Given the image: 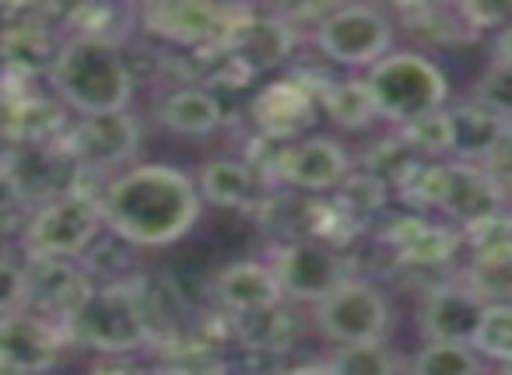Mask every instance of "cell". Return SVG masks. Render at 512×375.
I'll use <instances>...</instances> for the list:
<instances>
[{"instance_id":"obj_36","label":"cell","mask_w":512,"mask_h":375,"mask_svg":"<svg viewBox=\"0 0 512 375\" xmlns=\"http://www.w3.org/2000/svg\"><path fill=\"white\" fill-rule=\"evenodd\" d=\"M151 375H232V372H228V365L221 361L218 347H193V351L158 358Z\"/></svg>"},{"instance_id":"obj_16","label":"cell","mask_w":512,"mask_h":375,"mask_svg":"<svg viewBox=\"0 0 512 375\" xmlns=\"http://www.w3.org/2000/svg\"><path fill=\"white\" fill-rule=\"evenodd\" d=\"M64 32L53 22H11L0 29V78L36 81L50 78Z\"/></svg>"},{"instance_id":"obj_45","label":"cell","mask_w":512,"mask_h":375,"mask_svg":"<svg viewBox=\"0 0 512 375\" xmlns=\"http://www.w3.org/2000/svg\"><path fill=\"white\" fill-rule=\"evenodd\" d=\"M502 375H512V361H509V365H502Z\"/></svg>"},{"instance_id":"obj_12","label":"cell","mask_w":512,"mask_h":375,"mask_svg":"<svg viewBox=\"0 0 512 375\" xmlns=\"http://www.w3.org/2000/svg\"><path fill=\"white\" fill-rule=\"evenodd\" d=\"M71 344L64 326L39 316L32 309H18L0 316V354L25 375H46L60 365L64 347Z\"/></svg>"},{"instance_id":"obj_24","label":"cell","mask_w":512,"mask_h":375,"mask_svg":"<svg viewBox=\"0 0 512 375\" xmlns=\"http://www.w3.org/2000/svg\"><path fill=\"white\" fill-rule=\"evenodd\" d=\"M197 190L207 204L228 207V211H249L260 200L264 176L246 162V158H211L200 169Z\"/></svg>"},{"instance_id":"obj_14","label":"cell","mask_w":512,"mask_h":375,"mask_svg":"<svg viewBox=\"0 0 512 375\" xmlns=\"http://www.w3.org/2000/svg\"><path fill=\"white\" fill-rule=\"evenodd\" d=\"M25 309L53 319L64 326L81 302L92 295V277L85 274L81 260H25Z\"/></svg>"},{"instance_id":"obj_42","label":"cell","mask_w":512,"mask_h":375,"mask_svg":"<svg viewBox=\"0 0 512 375\" xmlns=\"http://www.w3.org/2000/svg\"><path fill=\"white\" fill-rule=\"evenodd\" d=\"M88 375H151V372L127 358H106V361H99V365L88 368Z\"/></svg>"},{"instance_id":"obj_7","label":"cell","mask_w":512,"mask_h":375,"mask_svg":"<svg viewBox=\"0 0 512 375\" xmlns=\"http://www.w3.org/2000/svg\"><path fill=\"white\" fill-rule=\"evenodd\" d=\"M313 323L337 347L379 344L393 326V309L390 298L376 284L362 281V277H348L320 305H313Z\"/></svg>"},{"instance_id":"obj_30","label":"cell","mask_w":512,"mask_h":375,"mask_svg":"<svg viewBox=\"0 0 512 375\" xmlns=\"http://www.w3.org/2000/svg\"><path fill=\"white\" fill-rule=\"evenodd\" d=\"M400 200L418 211H442L446 204V193H449V162H418L407 179L397 186Z\"/></svg>"},{"instance_id":"obj_4","label":"cell","mask_w":512,"mask_h":375,"mask_svg":"<svg viewBox=\"0 0 512 375\" xmlns=\"http://www.w3.org/2000/svg\"><path fill=\"white\" fill-rule=\"evenodd\" d=\"M64 333L71 344L99 351L106 358H127L141 347H151V323L134 291V281L113 284V288L95 284L92 295L64 323Z\"/></svg>"},{"instance_id":"obj_8","label":"cell","mask_w":512,"mask_h":375,"mask_svg":"<svg viewBox=\"0 0 512 375\" xmlns=\"http://www.w3.org/2000/svg\"><path fill=\"white\" fill-rule=\"evenodd\" d=\"M313 46L341 67H372L393 53V22L372 4H337V11L316 29Z\"/></svg>"},{"instance_id":"obj_46","label":"cell","mask_w":512,"mask_h":375,"mask_svg":"<svg viewBox=\"0 0 512 375\" xmlns=\"http://www.w3.org/2000/svg\"><path fill=\"white\" fill-rule=\"evenodd\" d=\"M242 375H249V372H242Z\"/></svg>"},{"instance_id":"obj_34","label":"cell","mask_w":512,"mask_h":375,"mask_svg":"<svg viewBox=\"0 0 512 375\" xmlns=\"http://www.w3.org/2000/svg\"><path fill=\"white\" fill-rule=\"evenodd\" d=\"M460 281L484 305H512V260H470Z\"/></svg>"},{"instance_id":"obj_38","label":"cell","mask_w":512,"mask_h":375,"mask_svg":"<svg viewBox=\"0 0 512 375\" xmlns=\"http://www.w3.org/2000/svg\"><path fill=\"white\" fill-rule=\"evenodd\" d=\"M29 281H25V263H11L0 256V316L25 309Z\"/></svg>"},{"instance_id":"obj_43","label":"cell","mask_w":512,"mask_h":375,"mask_svg":"<svg viewBox=\"0 0 512 375\" xmlns=\"http://www.w3.org/2000/svg\"><path fill=\"white\" fill-rule=\"evenodd\" d=\"M274 375H334V368H330L327 361H306V365L278 368Z\"/></svg>"},{"instance_id":"obj_31","label":"cell","mask_w":512,"mask_h":375,"mask_svg":"<svg viewBox=\"0 0 512 375\" xmlns=\"http://www.w3.org/2000/svg\"><path fill=\"white\" fill-rule=\"evenodd\" d=\"M411 375H481V354L470 344H425L411 358Z\"/></svg>"},{"instance_id":"obj_3","label":"cell","mask_w":512,"mask_h":375,"mask_svg":"<svg viewBox=\"0 0 512 375\" xmlns=\"http://www.w3.org/2000/svg\"><path fill=\"white\" fill-rule=\"evenodd\" d=\"M365 85L376 102V116L393 127L439 113L449 99L446 71L418 50H393L365 74Z\"/></svg>"},{"instance_id":"obj_21","label":"cell","mask_w":512,"mask_h":375,"mask_svg":"<svg viewBox=\"0 0 512 375\" xmlns=\"http://www.w3.org/2000/svg\"><path fill=\"white\" fill-rule=\"evenodd\" d=\"M383 242L397 253L400 263L407 267H442L456 256V249L463 246L460 228L449 225H432L425 218H397L383 232Z\"/></svg>"},{"instance_id":"obj_15","label":"cell","mask_w":512,"mask_h":375,"mask_svg":"<svg viewBox=\"0 0 512 375\" xmlns=\"http://www.w3.org/2000/svg\"><path fill=\"white\" fill-rule=\"evenodd\" d=\"M484 302L463 281H442L425 295L418 326L425 344H470L481 323Z\"/></svg>"},{"instance_id":"obj_29","label":"cell","mask_w":512,"mask_h":375,"mask_svg":"<svg viewBox=\"0 0 512 375\" xmlns=\"http://www.w3.org/2000/svg\"><path fill=\"white\" fill-rule=\"evenodd\" d=\"M397 137L425 162H439L442 155H453V123H449V109L428 113L414 123L397 127Z\"/></svg>"},{"instance_id":"obj_6","label":"cell","mask_w":512,"mask_h":375,"mask_svg":"<svg viewBox=\"0 0 512 375\" xmlns=\"http://www.w3.org/2000/svg\"><path fill=\"white\" fill-rule=\"evenodd\" d=\"M249 15L253 8L246 4H211V0H151L137 8V22L148 36L186 50L228 46Z\"/></svg>"},{"instance_id":"obj_22","label":"cell","mask_w":512,"mask_h":375,"mask_svg":"<svg viewBox=\"0 0 512 375\" xmlns=\"http://www.w3.org/2000/svg\"><path fill=\"white\" fill-rule=\"evenodd\" d=\"M225 323L242 351L260 354V358H281L299 340V316L288 309V302L267 305L246 316H225Z\"/></svg>"},{"instance_id":"obj_23","label":"cell","mask_w":512,"mask_h":375,"mask_svg":"<svg viewBox=\"0 0 512 375\" xmlns=\"http://www.w3.org/2000/svg\"><path fill=\"white\" fill-rule=\"evenodd\" d=\"M449 123H453L456 162H470V165H488L495 158V151L502 148L505 134L512 130V123L498 120L495 113H488L474 99L449 106Z\"/></svg>"},{"instance_id":"obj_28","label":"cell","mask_w":512,"mask_h":375,"mask_svg":"<svg viewBox=\"0 0 512 375\" xmlns=\"http://www.w3.org/2000/svg\"><path fill=\"white\" fill-rule=\"evenodd\" d=\"M460 239L470 249V260H512V211L502 207V211L460 228Z\"/></svg>"},{"instance_id":"obj_9","label":"cell","mask_w":512,"mask_h":375,"mask_svg":"<svg viewBox=\"0 0 512 375\" xmlns=\"http://www.w3.org/2000/svg\"><path fill=\"white\" fill-rule=\"evenodd\" d=\"M274 277L281 284L285 302H309L320 305L330 291H337L348 281V260L337 246L320 242L313 235L292 239L274 253L271 260Z\"/></svg>"},{"instance_id":"obj_20","label":"cell","mask_w":512,"mask_h":375,"mask_svg":"<svg viewBox=\"0 0 512 375\" xmlns=\"http://www.w3.org/2000/svg\"><path fill=\"white\" fill-rule=\"evenodd\" d=\"M158 127L176 137H211L225 123V106L221 99L204 85H179L169 88L155 102Z\"/></svg>"},{"instance_id":"obj_40","label":"cell","mask_w":512,"mask_h":375,"mask_svg":"<svg viewBox=\"0 0 512 375\" xmlns=\"http://www.w3.org/2000/svg\"><path fill=\"white\" fill-rule=\"evenodd\" d=\"M22 148L15 141V127H11V106L8 99H0V158H18Z\"/></svg>"},{"instance_id":"obj_18","label":"cell","mask_w":512,"mask_h":375,"mask_svg":"<svg viewBox=\"0 0 512 375\" xmlns=\"http://www.w3.org/2000/svg\"><path fill=\"white\" fill-rule=\"evenodd\" d=\"M302 36L292 29V25L281 18V11H256L246 18L235 39L228 43V50L239 53L256 74L274 71L278 64H285L295 50H299Z\"/></svg>"},{"instance_id":"obj_13","label":"cell","mask_w":512,"mask_h":375,"mask_svg":"<svg viewBox=\"0 0 512 375\" xmlns=\"http://www.w3.org/2000/svg\"><path fill=\"white\" fill-rule=\"evenodd\" d=\"M316 109H320V95L306 81L281 78L267 85L264 92H256V99L249 102V120L256 123V134L288 144L306 137V130L316 120Z\"/></svg>"},{"instance_id":"obj_27","label":"cell","mask_w":512,"mask_h":375,"mask_svg":"<svg viewBox=\"0 0 512 375\" xmlns=\"http://www.w3.org/2000/svg\"><path fill=\"white\" fill-rule=\"evenodd\" d=\"M320 109L344 130H365L376 123V102L365 78H341L320 95Z\"/></svg>"},{"instance_id":"obj_17","label":"cell","mask_w":512,"mask_h":375,"mask_svg":"<svg viewBox=\"0 0 512 375\" xmlns=\"http://www.w3.org/2000/svg\"><path fill=\"white\" fill-rule=\"evenodd\" d=\"M505 200H509V190L484 165L449 162V193L442 214H449L456 228H467L474 221L488 218V214L502 211Z\"/></svg>"},{"instance_id":"obj_44","label":"cell","mask_w":512,"mask_h":375,"mask_svg":"<svg viewBox=\"0 0 512 375\" xmlns=\"http://www.w3.org/2000/svg\"><path fill=\"white\" fill-rule=\"evenodd\" d=\"M0 375H25V372H22V368H15L8 358H4V354H0Z\"/></svg>"},{"instance_id":"obj_25","label":"cell","mask_w":512,"mask_h":375,"mask_svg":"<svg viewBox=\"0 0 512 375\" xmlns=\"http://www.w3.org/2000/svg\"><path fill=\"white\" fill-rule=\"evenodd\" d=\"M397 15L421 46H467L477 39L456 4H404L397 8Z\"/></svg>"},{"instance_id":"obj_37","label":"cell","mask_w":512,"mask_h":375,"mask_svg":"<svg viewBox=\"0 0 512 375\" xmlns=\"http://www.w3.org/2000/svg\"><path fill=\"white\" fill-rule=\"evenodd\" d=\"M474 102H481L498 120L512 123V71L509 67H488L474 85Z\"/></svg>"},{"instance_id":"obj_10","label":"cell","mask_w":512,"mask_h":375,"mask_svg":"<svg viewBox=\"0 0 512 375\" xmlns=\"http://www.w3.org/2000/svg\"><path fill=\"white\" fill-rule=\"evenodd\" d=\"M64 151L81 172L102 176L109 169H120L141 148V123L130 109L120 113L78 116L64 134Z\"/></svg>"},{"instance_id":"obj_2","label":"cell","mask_w":512,"mask_h":375,"mask_svg":"<svg viewBox=\"0 0 512 375\" xmlns=\"http://www.w3.org/2000/svg\"><path fill=\"white\" fill-rule=\"evenodd\" d=\"M50 85L57 99L78 116L120 113L130 109L134 99V71L123 57V46L78 36H64Z\"/></svg>"},{"instance_id":"obj_11","label":"cell","mask_w":512,"mask_h":375,"mask_svg":"<svg viewBox=\"0 0 512 375\" xmlns=\"http://www.w3.org/2000/svg\"><path fill=\"white\" fill-rule=\"evenodd\" d=\"M351 155L334 141V137H299L278 148L274 165L267 176L292 190L306 193H330L341 190L351 179Z\"/></svg>"},{"instance_id":"obj_19","label":"cell","mask_w":512,"mask_h":375,"mask_svg":"<svg viewBox=\"0 0 512 375\" xmlns=\"http://www.w3.org/2000/svg\"><path fill=\"white\" fill-rule=\"evenodd\" d=\"M214 298H218V309L225 316H246V312L285 302L274 267L260 260H239L221 270L214 277Z\"/></svg>"},{"instance_id":"obj_32","label":"cell","mask_w":512,"mask_h":375,"mask_svg":"<svg viewBox=\"0 0 512 375\" xmlns=\"http://www.w3.org/2000/svg\"><path fill=\"white\" fill-rule=\"evenodd\" d=\"M418 162H425V158H418L397 134H393V137H383V141L372 144V148L365 151L362 172H369L372 179H379L383 186H393V190H397V186L407 179V172H411Z\"/></svg>"},{"instance_id":"obj_39","label":"cell","mask_w":512,"mask_h":375,"mask_svg":"<svg viewBox=\"0 0 512 375\" xmlns=\"http://www.w3.org/2000/svg\"><path fill=\"white\" fill-rule=\"evenodd\" d=\"M29 200V186L22 179V169H18V158H0V218Z\"/></svg>"},{"instance_id":"obj_33","label":"cell","mask_w":512,"mask_h":375,"mask_svg":"<svg viewBox=\"0 0 512 375\" xmlns=\"http://www.w3.org/2000/svg\"><path fill=\"white\" fill-rule=\"evenodd\" d=\"M470 347H474L481 358L509 365L512 361V305H484L481 323H477Z\"/></svg>"},{"instance_id":"obj_5","label":"cell","mask_w":512,"mask_h":375,"mask_svg":"<svg viewBox=\"0 0 512 375\" xmlns=\"http://www.w3.org/2000/svg\"><path fill=\"white\" fill-rule=\"evenodd\" d=\"M106 228L99 193L64 190L46 197L22 228L25 260H81Z\"/></svg>"},{"instance_id":"obj_1","label":"cell","mask_w":512,"mask_h":375,"mask_svg":"<svg viewBox=\"0 0 512 375\" xmlns=\"http://www.w3.org/2000/svg\"><path fill=\"white\" fill-rule=\"evenodd\" d=\"M197 183L176 165H130L102 183L99 207L109 235L134 249H165L200 218Z\"/></svg>"},{"instance_id":"obj_35","label":"cell","mask_w":512,"mask_h":375,"mask_svg":"<svg viewBox=\"0 0 512 375\" xmlns=\"http://www.w3.org/2000/svg\"><path fill=\"white\" fill-rule=\"evenodd\" d=\"M334 375H397V354L379 340V344H351L337 347L327 358Z\"/></svg>"},{"instance_id":"obj_26","label":"cell","mask_w":512,"mask_h":375,"mask_svg":"<svg viewBox=\"0 0 512 375\" xmlns=\"http://www.w3.org/2000/svg\"><path fill=\"white\" fill-rule=\"evenodd\" d=\"M137 8H123V4H78V8L64 11V36L95 39V43H113L123 46L137 32Z\"/></svg>"},{"instance_id":"obj_41","label":"cell","mask_w":512,"mask_h":375,"mask_svg":"<svg viewBox=\"0 0 512 375\" xmlns=\"http://www.w3.org/2000/svg\"><path fill=\"white\" fill-rule=\"evenodd\" d=\"M491 67H509L512 71V22L495 32L491 39Z\"/></svg>"}]
</instances>
